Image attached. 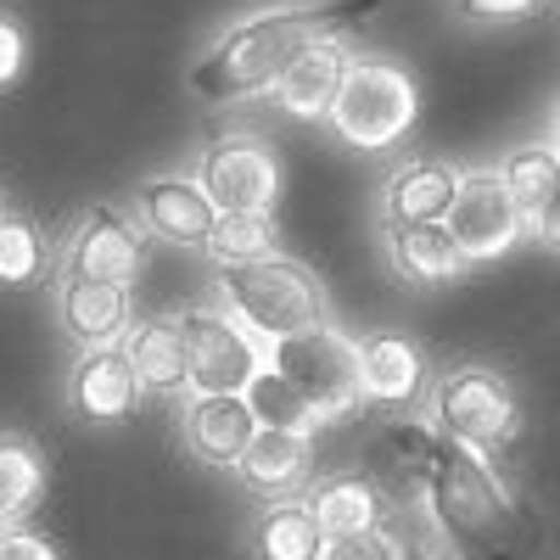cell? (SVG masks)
<instances>
[{
  "mask_svg": "<svg viewBox=\"0 0 560 560\" xmlns=\"http://www.w3.org/2000/svg\"><path fill=\"white\" fill-rule=\"evenodd\" d=\"M382 0H280V7H258L242 23H230L191 68V96L208 107L247 102L275 90L303 51L325 39H342L353 23L376 18Z\"/></svg>",
  "mask_w": 560,
  "mask_h": 560,
  "instance_id": "obj_1",
  "label": "cell"
},
{
  "mask_svg": "<svg viewBox=\"0 0 560 560\" xmlns=\"http://www.w3.org/2000/svg\"><path fill=\"white\" fill-rule=\"evenodd\" d=\"M420 482H427V510H432L438 533L465 560H510L533 544L522 504L493 477L482 448L454 443V438L438 432L427 465H420Z\"/></svg>",
  "mask_w": 560,
  "mask_h": 560,
  "instance_id": "obj_2",
  "label": "cell"
},
{
  "mask_svg": "<svg viewBox=\"0 0 560 560\" xmlns=\"http://www.w3.org/2000/svg\"><path fill=\"white\" fill-rule=\"evenodd\" d=\"M224 308L242 325H253L264 342L331 325V292H325V280L287 253L224 269Z\"/></svg>",
  "mask_w": 560,
  "mask_h": 560,
  "instance_id": "obj_3",
  "label": "cell"
},
{
  "mask_svg": "<svg viewBox=\"0 0 560 560\" xmlns=\"http://www.w3.org/2000/svg\"><path fill=\"white\" fill-rule=\"evenodd\" d=\"M415 113H420V84L409 68L387 57H353L325 124L353 152H387L415 129Z\"/></svg>",
  "mask_w": 560,
  "mask_h": 560,
  "instance_id": "obj_4",
  "label": "cell"
},
{
  "mask_svg": "<svg viewBox=\"0 0 560 560\" xmlns=\"http://www.w3.org/2000/svg\"><path fill=\"white\" fill-rule=\"evenodd\" d=\"M269 370L303 393V404L314 409L319 427H342V420L364 415L359 342L342 337L337 325H314V331L269 342Z\"/></svg>",
  "mask_w": 560,
  "mask_h": 560,
  "instance_id": "obj_5",
  "label": "cell"
},
{
  "mask_svg": "<svg viewBox=\"0 0 560 560\" xmlns=\"http://www.w3.org/2000/svg\"><path fill=\"white\" fill-rule=\"evenodd\" d=\"M179 331H185V393L191 398L247 393L269 370V342L230 308H185Z\"/></svg>",
  "mask_w": 560,
  "mask_h": 560,
  "instance_id": "obj_6",
  "label": "cell"
},
{
  "mask_svg": "<svg viewBox=\"0 0 560 560\" xmlns=\"http://www.w3.org/2000/svg\"><path fill=\"white\" fill-rule=\"evenodd\" d=\"M432 427L454 443H471L488 454L522 432V409H516V393L504 387V376H493L482 364H459L432 387Z\"/></svg>",
  "mask_w": 560,
  "mask_h": 560,
  "instance_id": "obj_7",
  "label": "cell"
},
{
  "mask_svg": "<svg viewBox=\"0 0 560 560\" xmlns=\"http://www.w3.org/2000/svg\"><path fill=\"white\" fill-rule=\"evenodd\" d=\"M443 224H448V236H454L465 264H493V258H504L527 236V213H522L516 197L504 191L499 168L459 174V191H454V208H448Z\"/></svg>",
  "mask_w": 560,
  "mask_h": 560,
  "instance_id": "obj_8",
  "label": "cell"
},
{
  "mask_svg": "<svg viewBox=\"0 0 560 560\" xmlns=\"http://www.w3.org/2000/svg\"><path fill=\"white\" fill-rule=\"evenodd\" d=\"M197 179L219 213H275L280 202V158L258 135H219L202 147Z\"/></svg>",
  "mask_w": 560,
  "mask_h": 560,
  "instance_id": "obj_9",
  "label": "cell"
},
{
  "mask_svg": "<svg viewBox=\"0 0 560 560\" xmlns=\"http://www.w3.org/2000/svg\"><path fill=\"white\" fill-rule=\"evenodd\" d=\"M62 269L79 280H107V287H129V280L147 269V236L118 213V208H90L73 236L62 247Z\"/></svg>",
  "mask_w": 560,
  "mask_h": 560,
  "instance_id": "obj_10",
  "label": "cell"
},
{
  "mask_svg": "<svg viewBox=\"0 0 560 560\" xmlns=\"http://www.w3.org/2000/svg\"><path fill=\"white\" fill-rule=\"evenodd\" d=\"M140 404V376L118 342L84 348L73 376H68V409L90 427H113V420H129Z\"/></svg>",
  "mask_w": 560,
  "mask_h": 560,
  "instance_id": "obj_11",
  "label": "cell"
},
{
  "mask_svg": "<svg viewBox=\"0 0 560 560\" xmlns=\"http://www.w3.org/2000/svg\"><path fill=\"white\" fill-rule=\"evenodd\" d=\"M135 208H140V224L152 230L158 242H174V247H202L213 236V197L202 191V179H185V174H163V179H147L135 191Z\"/></svg>",
  "mask_w": 560,
  "mask_h": 560,
  "instance_id": "obj_12",
  "label": "cell"
},
{
  "mask_svg": "<svg viewBox=\"0 0 560 560\" xmlns=\"http://www.w3.org/2000/svg\"><path fill=\"white\" fill-rule=\"evenodd\" d=\"M185 443L208 465H236L258 432V415L247 393H208V398H185Z\"/></svg>",
  "mask_w": 560,
  "mask_h": 560,
  "instance_id": "obj_13",
  "label": "cell"
},
{
  "mask_svg": "<svg viewBox=\"0 0 560 560\" xmlns=\"http://www.w3.org/2000/svg\"><path fill=\"white\" fill-rule=\"evenodd\" d=\"M348 62L353 57L342 51V39H325V45H314V51H303L287 73L275 79V107L287 113V118H303V124L331 118V102H337V90H342Z\"/></svg>",
  "mask_w": 560,
  "mask_h": 560,
  "instance_id": "obj_14",
  "label": "cell"
},
{
  "mask_svg": "<svg viewBox=\"0 0 560 560\" xmlns=\"http://www.w3.org/2000/svg\"><path fill=\"white\" fill-rule=\"evenodd\" d=\"M359 370H364V404L382 409H409L427 387V359L398 331H376L359 342Z\"/></svg>",
  "mask_w": 560,
  "mask_h": 560,
  "instance_id": "obj_15",
  "label": "cell"
},
{
  "mask_svg": "<svg viewBox=\"0 0 560 560\" xmlns=\"http://www.w3.org/2000/svg\"><path fill=\"white\" fill-rule=\"evenodd\" d=\"M57 314L79 348H102L129 331V287H107V280H79L62 275L57 287Z\"/></svg>",
  "mask_w": 560,
  "mask_h": 560,
  "instance_id": "obj_16",
  "label": "cell"
},
{
  "mask_svg": "<svg viewBox=\"0 0 560 560\" xmlns=\"http://www.w3.org/2000/svg\"><path fill=\"white\" fill-rule=\"evenodd\" d=\"M308 459H314V432H287V427H258L247 454L236 459V477L264 493V499H287L303 477H308Z\"/></svg>",
  "mask_w": 560,
  "mask_h": 560,
  "instance_id": "obj_17",
  "label": "cell"
},
{
  "mask_svg": "<svg viewBox=\"0 0 560 560\" xmlns=\"http://www.w3.org/2000/svg\"><path fill=\"white\" fill-rule=\"evenodd\" d=\"M454 191H459V174L448 163L415 158V163L393 168V179L382 185V213H387V224H438V219H448Z\"/></svg>",
  "mask_w": 560,
  "mask_h": 560,
  "instance_id": "obj_18",
  "label": "cell"
},
{
  "mask_svg": "<svg viewBox=\"0 0 560 560\" xmlns=\"http://www.w3.org/2000/svg\"><path fill=\"white\" fill-rule=\"evenodd\" d=\"M387 258L404 280H415V287H448V280L465 269L448 224H387Z\"/></svg>",
  "mask_w": 560,
  "mask_h": 560,
  "instance_id": "obj_19",
  "label": "cell"
},
{
  "mask_svg": "<svg viewBox=\"0 0 560 560\" xmlns=\"http://www.w3.org/2000/svg\"><path fill=\"white\" fill-rule=\"evenodd\" d=\"M118 348L129 353L140 387H152V393H179L185 387V331H179V319H140V325L124 331Z\"/></svg>",
  "mask_w": 560,
  "mask_h": 560,
  "instance_id": "obj_20",
  "label": "cell"
},
{
  "mask_svg": "<svg viewBox=\"0 0 560 560\" xmlns=\"http://www.w3.org/2000/svg\"><path fill=\"white\" fill-rule=\"evenodd\" d=\"M325 527L314 504H269L253 527V555L258 560H319Z\"/></svg>",
  "mask_w": 560,
  "mask_h": 560,
  "instance_id": "obj_21",
  "label": "cell"
},
{
  "mask_svg": "<svg viewBox=\"0 0 560 560\" xmlns=\"http://www.w3.org/2000/svg\"><path fill=\"white\" fill-rule=\"evenodd\" d=\"M314 516L325 527V538H342V533H364V527H382V488L348 471V477H331L325 488H314Z\"/></svg>",
  "mask_w": 560,
  "mask_h": 560,
  "instance_id": "obj_22",
  "label": "cell"
},
{
  "mask_svg": "<svg viewBox=\"0 0 560 560\" xmlns=\"http://www.w3.org/2000/svg\"><path fill=\"white\" fill-rule=\"evenodd\" d=\"M39 493H45V454L18 432H0V527H18L39 504Z\"/></svg>",
  "mask_w": 560,
  "mask_h": 560,
  "instance_id": "obj_23",
  "label": "cell"
},
{
  "mask_svg": "<svg viewBox=\"0 0 560 560\" xmlns=\"http://www.w3.org/2000/svg\"><path fill=\"white\" fill-rule=\"evenodd\" d=\"M499 179H504V191L522 202V213L533 219L560 191V147H549V140H522V147L504 152Z\"/></svg>",
  "mask_w": 560,
  "mask_h": 560,
  "instance_id": "obj_24",
  "label": "cell"
},
{
  "mask_svg": "<svg viewBox=\"0 0 560 560\" xmlns=\"http://www.w3.org/2000/svg\"><path fill=\"white\" fill-rule=\"evenodd\" d=\"M202 253H208L219 269L269 258V253H275V219H269V213H219V219H213V236L202 242Z\"/></svg>",
  "mask_w": 560,
  "mask_h": 560,
  "instance_id": "obj_25",
  "label": "cell"
},
{
  "mask_svg": "<svg viewBox=\"0 0 560 560\" xmlns=\"http://www.w3.org/2000/svg\"><path fill=\"white\" fill-rule=\"evenodd\" d=\"M51 269V247L28 219H0V287H34Z\"/></svg>",
  "mask_w": 560,
  "mask_h": 560,
  "instance_id": "obj_26",
  "label": "cell"
},
{
  "mask_svg": "<svg viewBox=\"0 0 560 560\" xmlns=\"http://www.w3.org/2000/svg\"><path fill=\"white\" fill-rule=\"evenodd\" d=\"M247 404L258 415V427H287V432H319L314 409L303 404V393L292 382H280L275 370H264V376L247 387Z\"/></svg>",
  "mask_w": 560,
  "mask_h": 560,
  "instance_id": "obj_27",
  "label": "cell"
},
{
  "mask_svg": "<svg viewBox=\"0 0 560 560\" xmlns=\"http://www.w3.org/2000/svg\"><path fill=\"white\" fill-rule=\"evenodd\" d=\"M319 560H404V544H398L387 527H364V533L325 538Z\"/></svg>",
  "mask_w": 560,
  "mask_h": 560,
  "instance_id": "obj_28",
  "label": "cell"
},
{
  "mask_svg": "<svg viewBox=\"0 0 560 560\" xmlns=\"http://www.w3.org/2000/svg\"><path fill=\"white\" fill-rule=\"evenodd\" d=\"M23 68H28V34L12 12H0V96L23 79Z\"/></svg>",
  "mask_w": 560,
  "mask_h": 560,
  "instance_id": "obj_29",
  "label": "cell"
},
{
  "mask_svg": "<svg viewBox=\"0 0 560 560\" xmlns=\"http://www.w3.org/2000/svg\"><path fill=\"white\" fill-rule=\"evenodd\" d=\"M549 0H454V12L465 23H522L533 12H544Z\"/></svg>",
  "mask_w": 560,
  "mask_h": 560,
  "instance_id": "obj_30",
  "label": "cell"
},
{
  "mask_svg": "<svg viewBox=\"0 0 560 560\" xmlns=\"http://www.w3.org/2000/svg\"><path fill=\"white\" fill-rule=\"evenodd\" d=\"M0 560H62L51 538H39L28 527H0Z\"/></svg>",
  "mask_w": 560,
  "mask_h": 560,
  "instance_id": "obj_31",
  "label": "cell"
},
{
  "mask_svg": "<svg viewBox=\"0 0 560 560\" xmlns=\"http://www.w3.org/2000/svg\"><path fill=\"white\" fill-rule=\"evenodd\" d=\"M527 230H533V236H538L544 247H555V253H560V191H555V197L527 219Z\"/></svg>",
  "mask_w": 560,
  "mask_h": 560,
  "instance_id": "obj_32",
  "label": "cell"
},
{
  "mask_svg": "<svg viewBox=\"0 0 560 560\" xmlns=\"http://www.w3.org/2000/svg\"><path fill=\"white\" fill-rule=\"evenodd\" d=\"M549 135H555V147H560V102H555V113H549Z\"/></svg>",
  "mask_w": 560,
  "mask_h": 560,
  "instance_id": "obj_33",
  "label": "cell"
},
{
  "mask_svg": "<svg viewBox=\"0 0 560 560\" xmlns=\"http://www.w3.org/2000/svg\"><path fill=\"white\" fill-rule=\"evenodd\" d=\"M404 560H432L427 549H404Z\"/></svg>",
  "mask_w": 560,
  "mask_h": 560,
  "instance_id": "obj_34",
  "label": "cell"
},
{
  "mask_svg": "<svg viewBox=\"0 0 560 560\" xmlns=\"http://www.w3.org/2000/svg\"><path fill=\"white\" fill-rule=\"evenodd\" d=\"M0 219H7V208H0Z\"/></svg>",
  "mask_w": 560,
  "mask_h": 560,
  "instance_id": "obj_35",
  "label": "cell"
}]
</instances>
